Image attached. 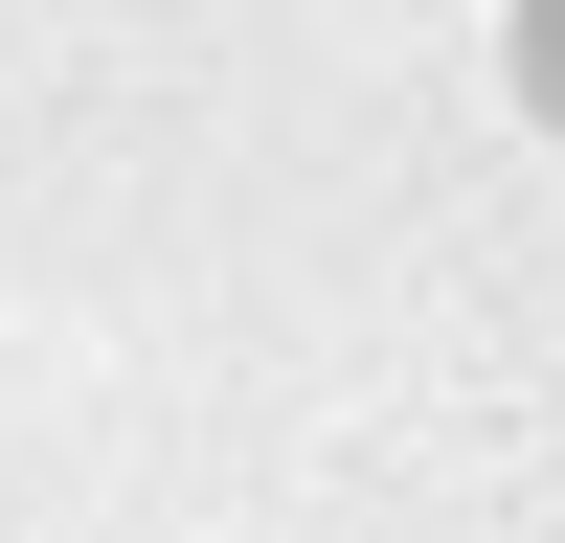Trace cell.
Listing matches in <instances>:
<instances>
[{"label":"cell","mask_w":565,"mask_h":543,"mask_svg":"<svg viewBox=\"0 0 565 543\" xmlns=\"http://www.w3.org/2000/svg\"><path fill=\"white\" fill-rule=\"evenodd\" d=\"M521 114H565V0H521Z\"/></svg>","instance_id":"1"}]
</instances>
